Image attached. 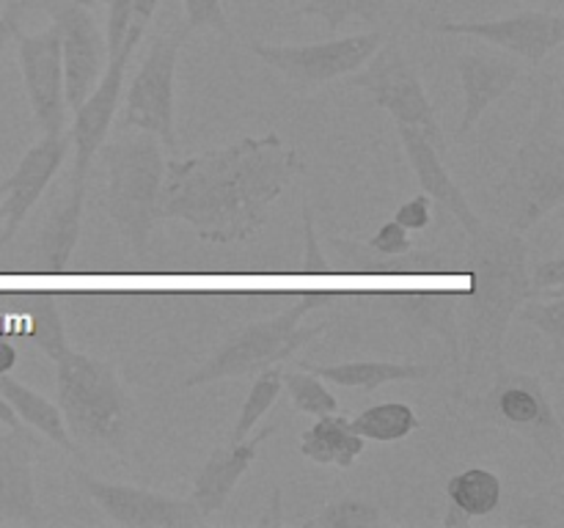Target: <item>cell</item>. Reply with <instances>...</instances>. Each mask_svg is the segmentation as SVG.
Returning a JSON list of instances; mask_svg holds the SVG:
<instances>
[{
	"label": "cell",
	"mask_w": 564,
	"mask_h": 528,
	"mask_svg": "<svg viewBox=\"0 0 564 528\" xmlns=\"http://www.w3.org/2000/svg\"><path fill=\"white\" fill-rule=\"evenodd\" d=\"M303 168L301 154L279 132L246 135L193 157H171L165 160L160 220H180L213 245L248 242Z\"/></svg>",
	"instance_id": "cell-1"
},
{
	"label": "cell",
	"mask_w": 564,
	"mask_h": 528,
	"mask_svg": "<svg viewBox=\"0 0 564 528\" xmlns=\"http://www.w3.org/2000/svg\"><path fill=\"white\" fill-rule=\"evenodd\" d=\"M466 273L468 289L455 297L457 344L466 380L488 377L501 363L507 330L516 311L527 297H532L529 284V251L523 234L501 223H479L466 234Z\"/></svg>",
	"instance_id": "cell-2"
},
{
	"label": "cell",
	"mask_w": 564,
	"mask_h": 528,
	"mask_svg": "<svg viewBox=\"0 0 564 528\" xmlns=\"http://www.w3.org/2000/svg\"><path fill=\"white\" fill-rule=\"evenodd\" d=\"M564 201V119L556 86H543L532 124L494 190V218L527 234Z\"/></svg>",
	"instance_id": "cell-3"
},
{
	"label": "cell",
	"mask_w": 564,
	"mask_h": 528,
	"mask_svg": "<svg viewBox=\"0 0 564 528\" xmlns=\"http://www.w3.org/2000/svg\"><path fill=\"white\" fill-rule=\"evenodd\" d=\"M116 141L99 146L105 165V212L135 258H147L149 240L160 220L165 152L163 143L141 130H119Z\"/></svg>",
	"instance_id": "cell-4"
},
{
	"label": "cell",
	"mask_w": 564,
	"mask_h": 528,
	"mask_svg": "<svg viewBox=\"0 0 564 528\" xmlns=\"http://www.w3.org/2000/svg\"><path fill=\"white\" fill-rule=\"evenodd\" d=\"M58 410L72 440L97 449H121L130 429V399L113 366L66 346L55 358Z\"/></svg>",
	"instance_id": "cell-5"
},
{
	"label": "cell",
	"mask_w": 564,
	"mask_h": 528,
	"mask_svg": "<svg viewBox=\"0 0 564 528\" xmlns=\"http://www.w3.org/2000/svg\"><path fill=\"white\" fill-rule=\"evenodd\" d=\"M328 300V292H303L275 317L246 324L237 333H231L196 372L187 374L182 385L198 388V385L218 383V380L253 377L262 369L286 361L301 346H306L308 341H314L330 328V322L303 324V317L312 308L325 306Z\"/></svg>",
	"instance_id": "cell-6"
},
{
	"label": "cell",
	"mask_w": 564,
	"mask_h": 528,
	"mask_svg": "<svg viewBox=\"0 0 564 528\" xmlns=\"http://www.w3.org/2000/svg\"><path fill=\"white\" fill-rule=\"evenodd\" d=\"M479 427L501 429L532 440L543 454L560 460L564 429L556 407L538 374L516 372L505 363L488 374V385L468 405Z\"/></svg>",
	"instance_id": "cell-7"
},
{
	"label": "cell",
	"mask_w": 564,
	"mask_h": 528,
	"mask_svg": "<svg viewBox=\"0 0 564 528\" xmlns=\"http://www.w3.org/2000/svg\"><path fill=\"white\" fill-rule=\"evenodd\" d=\"M187 28L165 31L152 38L149 53L143 55L135 77L124 97L116 127L119 130H141L158 138L163 148L176 154V127H174V80L176 64H180L182 44H185Z\"/></svg>",
	"instance_id": "cell-8"
},
{
	"label": "cell",
	"mask_w": 564,
	"mask_h": 528,
	"mask_svg": "<svg viewBox=\"0 0 564 528\" xmlns=\"http://www.w3.org/2000/svg\"><path fill=\"white\" fill-rule=\"evenodd\" d=\"M341 80H345V88L367 91L372 102L386 110L397 124L416 127L435 146H444V132H441L433 102L424 91L422 77L397 42L380 44L361 69Z\"/></svg>",
	"instance_id": "cell-9"
},
{
	"label": "cell",
	"mask_w": 564,
	"mask_h": 528,
	"mask_svg": "<svg viewBox=\"0 0 564 528\" xmlns=\"http://www.w3.org/2000/svg\"><path fill=\"white\" fill-rule=\"evenodd\" d=\"M386 42L380 31L352 33L345 38L312 44H268L251 42V53L262 61L268 69L279 72L292 91H317L328 82L341 80L361 69L375 50Z\"/></svg>",
	"instance_id": "cell-10"
},
{
	"label": "cell",
	"mask_w": 564,
	"mask_h": 528,
	"mask_svg": "<svg viewBox=\"0 0 564 528\" xmlns=\"http://www.w3.org/2000/svg\"><path fill=\"white\" fill-rule=\"evenodd\" d=\"M83 493L121 528H196L207 522L191 498L154 493L135 484L105 482L86 471H75Z\"/></svg>",
	"instance_id": "cell-11"
},
{
	"label": "cell",
	"mask_w": 564,
	"mask_h": 528,
	"mask_svg": "<svg viewBox=\"0 0 564 528\" xmlns=\"http://www.w3.org/2000/svg\"><path fill=\"white\" fill-rule=\"evenodd\" d=\"M11 36L17 38V58H20L22 82H25L28 102H31L33 124L44 135L64 132L66 127V91H64V61H61V36L55 22L42 33H22L14 25Z\"/></svg>",
	"instance_id": "cell-12"
},
{
	"label": "cell",
	"mask_w": 564,
	"mask_h": 528,
	"mask_svg": "<svg viewBox=\"0 0 564 528\" xmlns=\"http://www.w3.org/2000/svg\"><path fill=\"white\" fill-rule=\"evenodd\" d=\"M427 28L446 36L482 38L529 64H543L564 42V16L551 9L521 11L505 20H438Z\"/></svg>",
	"instance_id": "cell-13"
},
{
	"label": "cell",
	"mask_w": 564,
	"mask_h": 528,
	"mask_svg": "<svg viewBox=\"0 0 564 528\" xmlns=\"http://www.w3.org/2000/svg\"><path fill=\"white\" fill-rule=\"evenodd\" d=\"M47 11L61 36L66 108L75 110L102 77L108 66V47L91 9L75 0H47Z\"/></svg>",
	"instance_id": "cell-14"
},
{
	"label": "cell",
	"mask_w": 564,
	"mask_h": 528,
	"mask_svg": "<svg viewBox=\"0 0 564 528\" xmlns=\"http://www.w3.org/2000/svg\"><path fill=\"white\" fill-rule=\"evenodd\" d=\"M72 148L69 132H55V135H44L42 141L33 143L11 176L3 179V198H0V251L9 248L17 231L25 223L28 212L36 207L39 198L50 187L53 176L58 174L61 163L66 160Z\"/></svg>",
	"instance_id": "cell-15"
},
{
	"label": "cell",
	"mask_w": 564,
	"mask_h": 528,
	"mask_svg": "<svg viewBox=\"0 0 564 528\" xmlns=\"http://www.w3.org/2000/svg\"><path fill=\"white\" fill-rule=\"evenodd\" d=\"M127 64H130V61L110 58L97 86H94L91 94H88V97L75 108V124H72L69 130L72 146H75L72 182L86 185L88 170H91L94 165V157L99 154V146H102L110 127H113L121 97H124Z\"/></svg>",
	"instance_id": "cell-16"
},
{
	"label": "cell",
	"mask_w": 564,
	"mask_h": 528,
	"mask_svg": "<svg viewBox=\"0 0 564 528\" xmlns=\"http://www.w3.org/2000/svg\"><path fill=\"white\" fill-rule=\"evenodd\" d=\"M33 462H36V438L31 429L0 432V522H20V526L42 522Z\"/></svg>",
	"instance_id": "cell-17"
},
{
	"label": "cell",
	"mask_w": 564,
	"mask_h": 528,
	"mask_svg": "<svg viewBox=\"0 0 564 528\" xmlns=\"http://www.w3.org/2000/svg\"><path fill=\"white\" fill-rule=\"evenodd\" d=\"M279 432V427H264L257 435H248L240 443H229L224 449H215L207 457L202 468H198L196 479H193V493L191 501L198 506L204 517H213L215 512H220L226 506V501L231 498V493L237 490L240 479L246 476L248 468L257 462L259 446L268 438Z\"/></svg>",
	"instance_id": "cell-18"
},
{
	"label": "cell",
	"mask_w": 564,
	"mask_h": 528,
	"mask_svg": "<svg viewBox=\"0 0 564 528\" xmlns=\"http://www.w3.org/2000/svg\"><path fill=\"white\" fill-rule=\"evenodd\" d=\"M397 132H400L402 152H405L408 163H411L424 196H430V201L441 204L446 212L455 215V220L463 226V231L471 234L482 220L477 218L474 207L468 204L466 193H463L460 187H457V182L452 179L449 168H446L444 160H441L438 146H435L422 130H416V127L397 124Z\"/></svg>",
	"instance_id": "cell-19"
},
{
	"label": "cell",
	"mask_w": 564,
	"mask_h": 528,
	"mask_svg": "<svg viewBox=\"0 0 564 528\" xmlns=\"http://www.w3.org/2000/svg\"><path fill=\"white\" fill-rule=\"evenodd\" d=\"M457 72H460L463 97H466L463 119L455 132V141H460L479 124V119H482L490 105L499 102L501 97H507L516 88V82L521 80V64L505 58V55L477 53L474 50V53H463L457 58Z\"/></svg>",
	"instance_id": "cell-20"
},
{
	"label": "cell",
	"mask_w": 564,
	"mask_h": 528,
	"mask_svg": "<svg viewBox=\"0 0 564 528\" xmlns=\"http://www.w3.org/2000/svg\"><path fill=\"white\" fill-rule=\"evenodd\" d=\"M83 204H86V185L72 182L66 201L50 212V218L44 220L42 231L36 237V245H33V267H36V273L58 275L69 270L72 253L80 242Z\"/></svg>",
	"instance_id": "cell-21"
},
{
	"label": "cell",
	"mask_w": 564,
	"mask_h": 528,
	"mask_svg": "<svg viewBox=\"0 0 564 528\" xmlns=\"http://www.w3.org/2000/svg\"><path fill=\"white\" fill-rule=\"evenodd\" d=\"M303 372L317 374L319 380L328 383L345 385V388L358 391H378L380 385L389 383H419V380H430L435 374L433 366L424 363H402V361H345V363H312L301 361Z\"/></svg>",
	"instance_id": "cell-22"
},
{
	"label": "cell",
	"mask_w": 564,
	"mask_h": 528,
	"mask_svg": "<svg viewBox=\"0 0 564 528\" xmlns=\"http://www.w3.org/2000/svg\"><path fill=\"white\" fill-rule=\"evenodd\" d=\"M330 248L339 253L345 273L358 275H435L446 273V258L441 251H416L411 248L400 256H378L364 242L347 240V237H330Z\"/></svg>",
	"instance_id": "cell-23"
},
{
	"label": "cell",
	"mask_w": 564,
	"mask_h": 528,
	"mask_svg": "<svg viewBox=\"0 0 564 528\" xmlns=\"http://www.w3.org/2000/svg\"><path fill=\"white\" fill-rule=\"evenodd\" d=\"M367 449V440L352 432L350 418L330 413L319 416L306 432L301 435V457L314 465L352 468Z\"/></svg>",
	"instance_id": "cell-24"
},
{
	"label": "cell",
	"mask_w": 564,
	"mask_h": 528,
	"mask_svg": "<svg viewBox=\"0 0 564 528\" xmlns=\"http://www.w3.org/2000/svg\"><path fill=\"white\" fill-rule=\"evenodd\" d=\"M455 297L457 292H397V295H389V302L408 324L441 336L457 363L460 344H457Z\"/></svg>",
	"instance_id": "cell-25"
},
{
	"label": "cell",
	"mask_w": 564,
	"mask_h": 528,
	"mask_svg": "<svg viewBox=\"0 0 564 528\" xmlns=\"http://www.w3.org/2000/svg\"><path fill=\"white\" fill-rule=\"evenodd\" d=\"M0 394H3V399L14 407L17 418H20L28 429H36V432L44 435L50 443L77 454V443L72 440L69 429H66L64 424V416H61L55 402H50L47 396H42L39 391L28 388V385L20 383L17 377H9V374H0Z\"/></svg>",
	"instance_id": "cell-26"
},
{
	"label": "cell",
	"mask_w": 564,
	"mask_h": 528,
	"mask_svg": "<svg viewBox=\"0 0 564 528\" xmlns=\"http://www.w3.org/2000/svg\"><path fill=\"white\" fill-rule=\"evenodd\" d=\"M11 300L20 306V314L28 319L31 328L25 330L28 339L39 346L47 358H58L69 346L66 339L64 319H61L58 306L53 295H14Z\"/></svg>",
	"instance_id": "cell-27"
},
{
	"label": "cell",
	"mask_w": 564,
	"mask_h": 528,
	"mask_svg": "<svg viewBox=\"0 0 564 528\" xmlns=\"http://www.w3.org/2000/svg\"><path fill=\"white\" fill-rule=\"evenodd\" d=\"M352 432L372 443H397L422 427V418L405 402H380L350 418Z\"/></svg>",
	"instance_id": "cell-28"
},
{
	"label": "cell",
	"mask_w": 564,
	"mask_h": 528,
	"mask_svg": "<svg viewBox=\"0 0 564 528\" xmlns=\"http://www.w3.org/2000/svg\"><path fill=\"white\" fill-rule=\"evenodd\" d=\"M449 504L460 506L468 517H488L501 504V479L488 468H466L446 482Z\"/></svg>",
	"instance_id": "cell-29"
},
{
	"label": "cell",
	"mask_w": 564,
	"mask_h": 528,
	"mask_svg": "<svg viewBox=\"0 0 564 528\" xmlns=\"http://www.w3.org/2000/svg\"><path fill=\"white\" fill-rule=\"evenodd\" d=\"M281 372H284V369L275 363V366H268L259 374H253L257 380H253L251 391H248L246 402H242L240 416H237L235 429H231L229 435V443H240L242 438H248V435L257 429V424L264 418V413L275 405L281 388H284V383H281Z\"/></svg>",
	"instance_id": "cell-30"
},
{
	"label": "cell",
	"mask_w": 564,
	"mask_h": 528,
	"mask_svg": "<svg viewBox=\"0 0 564 528\" xmlns=\"http://www.w3.org/2000/svg\"><path fill=\"white\" fill-rule=\"evenodd\" d=\"M389 0H306L292 11V16H317L325 22V31L336 33L341 25L358 22H378L380 11Z\"/></svg>",
	"instance_id": "cell-31"
},
{
	"label": "cell",
	"mask_w": 564,
	"mask_h": 528,
	"mask_svg": "<svg viewBox=\"0 0 564 528\" xmlns=\"http://www.w3.org/2000/svg\"><path fill=\"white\" fill-rule=\"evenodd\" d=\"M516 317L523 324H532L534 330L551 339L556 355L564 350V289L554 292H538V295L527 297Z\"/></svg>",
	"instance_id": "cell-32"
},
{
	"label": "cell",
	"mask_w": 564,
	"mask_h": 528,
	"mask_svg": "<svg viewBox=\"0 0 564 528\" xmlns=\"http://www.w3.org/2000/svg\"><path fill=\"white\" fill-rule=\"evenodd\" d=\"M383 522L380 506L372 501L356 498V495H345V498H334L319 509V515L308 517L303 526L306 528H375Z\"/></svg>",
	"instance_id": "cell-33"
},
{
	"label": "cell",
	"mask_w": 564,
	"mask_h": 528,
	"mask_svg": "<svg viewBox=\"0 0 564 528\" xmlns=\"http://www.w3.org/2000/svg\"><path fill=\"white\" fill-rule=\"evenodd\" d=\"M281 383H284L286 394H290L295 410L306 413V416H330V413H339V399L325 388L323 380L312 372H281Z\"/></svg>",
	"instance_id": "cell-34"
},
{
	"label": "cell",
	"mask_w": 564,
	"mask_h": 528,
	"mask_svg": "<svg viewBox=\"0 0 564 528\" xmlns=\"http://www.w3.org/2000/svg\"><path fill=\"white\" fill-rule=\"evenodd\" d=\"M182 6H185L187 31H202V28H207V31L220 33V36H231L224 0H182Z\"/></svg>",
	"instance_id": "cell-35"
},
{
	"label": "cell",
	"mask_w": 564,
	"mask_h": 528,
	"mask_svg": "<svg viewBox=\"0 0 564 528\" xmlns=\"http://www.w3.org/2000/svg\"><path fill=\"white\" fill-rule=\"evenodd\" d=\"M158 9H160V0H132L130 28H127L124 44H121V50H119V55H116V58H121V61L132 58V53L138 50V44L143 42V36H147V28L152 25Z\"/></svg>",
	"instance_id": "cell-36"
},
{
	"label": "cell",
	"mask_w": 564,
	"mask_h": 528,
	"mask_svg": "<svg viewBox=\"0 0 564 528\" xmlns=\"http://www.w3.org/2000/svg\"><path fill=\"white\" fill-rule=\"evenodd\" d=\"M364 245H367L372 253H378V256H400V253L411 251L413 240H411V231L391 218L386 220V223L380 226V229L364 242Z\"/></svg>",
	"instance_id": "cell-37"
},
{
	"label": "cell",
	"mask_w": 564,
	"mask_h": 528,
	"mask_svg": "<svg viewBox=\"0 0 564 528\" xmlns=\"http://www.w3.org/2000/svg\"><path fill=\"white\" fill-rule=\"evenodd\" d=\"M303 215V245H306V253H303V275H328L330 273V264L325 262L323 256V245H319V237L317 229H314V215L308 204H303L301 209Z\"/></svg>",
	"instance_id": "cell-38"
},
{
	"label": "cell",
	"mask_w": 564,
	"mask_h": 528,
	"mask_svg": "<svg viewBox=\"0 0 564 528\" xmlns=\"http://www.w3.org/2000/svg\"><path fill=\"white\" fill-rule=\"evenodd\" d=\"M132 0H110L108 22H105V47H108V61L116 58L124 44L127 28H130Z\"/></svg>",
	"instance_id": "cell-39"
},
{
	"label": "cell",
	"mask_w": 564,
	"mask_h": 528,
	"mask_svg": "<svg viewBox=\"0 0 564 528\" xmlns=\"http://www.w3.org/2000/svg\"><path fill=\"white\" fill-rule=\"evenodd\" d=\"M394 220L400 226H405L408 231H424L433 223V201H430V196L419 193V196L400 204V209L394 212Z\"/></svg>",
	"instance_id": "cell-40"
},
{
	"label": "cell",
	"mask_w": 564,
	"mask_h": 528,
	"mask_svg": "<svg viewBox=\"0 0 564 528\" xmlns=\"http://www.w3.org/2000/svg\"><path fill=\"white\" fill-rule=\"evenodd\" d=\"M529 284L532 292H554L564 289V256L549 258V262H540L534 267H529Z\"/></svg>",
	"instance_id": "cell-41"
},
{
	"label": "cell",
	"mask_w": 564,
	"mask_h": 528,
	"mask_svg": "<svg viewBox=\"0 0 564 528\" xmlns=\"http://www.w3.org/2000/svg\"><path fill=\"white\" fill-rule=\"evenodd\" d=\"M17 358H20V352H17L14 341H9L3 333H0V374L14 372Z\"/></svg>",
	"instance_id": "cell-42"
},
{
	"label": "cell",
	"mask_w": 564,
	"mask_h": 528,
	"mask_svg": "<svg viewBox=\"0 0 564 528\" xmlns=\"http://www.w3.org/2000/svg\"><path fill=\"white\" fill-rule=\"evenodd\" d=\"M281 522H284V517H281V487H273L268 515L259 517V526H281Z\"/></svg>",
	"instance_id": "cell-43"
},
{
	"label": "cell",
	"mask_w": 564,
	"mask_h": 528,
	"mask_svg": "<svg viewBox=\"0 0 564 528\" xmlns=\"http://www.w3.org/2000/svg\"><path fill=\"white\" fill-rule=\"evenodd\" d=\"M471 522H474V517H468L460 506H455V504L446 506L444 528H466V526H471Z\"/></svg>",
	"instance_id": "cell-44"
},
{
	"label": "cell",
	"mask_w": 564,
	"mask_h": 528,
	"mask_svg": "<svg viewBox=\"0 0 564 528\" xmlns=\"http://www.w3.org/2000/svg\"><path fill=\"white\" fill-rule=\"evenodd\" d=\"M0 424H3L6 429H20V432H28V427L17 418L14 407L3 399V394H0Z\"/></svg>",
	"instance_id": "cell-45"
},
{
	"label": "cell",
	"mask_w": 564,
	"mask_h": 528,
	"mask_svg": "<svg viewBox=\"0 0 564 528\" xmlns=\"http://www.w3.org/2000/svg\"><path fill=\"white\" fill-rule=\"evenodd\" d=\"M14 25H17V11L11 9L9 14H6L3 20H0V61H3L6 44H9V38H11V31H14Z\"/></svg>",
	"instance_id": "cell-46"
},
{
	"label": "cell",
	"mask_w": 564,
	"mask_h": 528,
	"mask_svg": "<svg viewBox=\"0 0 564 528\" xmlns=\"http://www.w3.org/2000/svg\"><path fill=\"white\" fill-rule=\"evenodd\" d=\"M562 3H564V0H549V9L551 11H560Z\"/></svg>",
	"instance_id": "cell-47"
},
{
	"label": "cell",
	"mask_w": 564,
	"mask_h": 528,
	"mask_svg": "<svg viewBox=\"0 0 564 528\" xmlns=\"http://www.w3.org/2000/svg\"><path fill=\"white\" fill-rule=\"evenodd\" d=\"M75 3L86 6V9H94V6H97V3H99V0H75Z\"/></svg>",
	"instance_id": "cell-48"
},
{
	"label": "cell",
	"mask_w": 564,
	"mask_h": 528,
	"mask_svg": "<svg viewBox=\"0 0 564 528\" xmlns=\"http://www.w3.org/2000/svg\"><path fill=\"white\" fill-rule=\"evenodd\" d=\"M0 198H3V182H0Z\"/></svg>",
	"instance_id": "cell-49"
},
{
	"label": "cell",
	"mask_w": 564,
	"mask_h": 528,
	"mask_svg": "<svg viewBox=\"0 0 564 528\" xmlns=\"http://www.w3.org/2000/svg\"><path fill=\"white\" fill-rule=\"evenodd\" d=\"M529 3H538V0H529Z\"/></svg>",
	"instance_id": "cell-50"
},
{
	"label": "cell",
	"mask_w": 564,
	"mask_h": 528,
	"mask_svg": "<svg viewBox=\"0 0 564 528\" xmlns=\"http://www.w3.org/2000/svg\"><path fill=\"white\" fill-rule=\"evenodd\" d=\"M0 20H3V14H0Z\"/></svg>",
	"instance_id": "cell-51"
}]
</instances>
